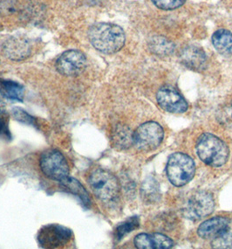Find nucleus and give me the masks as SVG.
<instances>
[{"label": "nucleus", "mask_w": 232, "mask_h": 249, "mask_svg": "<svg viewBox=\"0 0 232 249\" xmlns=\"http://www.w3.org/2000/svg\"><path fill=\"white\" fill-rule=\"evenodd\" d=\"M88 38L95 49L107 54L120 51L126 40L122 28L110 23L93 25L88 31Z\"/></svg>", "instance_id": "1"}, {"label": "nucleus", "mask_w": 232, "mask_h": 249, "mask_svg": "<svg viewBox=\"0 0 232 249\" xmlns=\"http://www.w3.org/2000/svg\"><path fill=\"white\" fill-rule=\"evenodd\" d=\"M198 157L212 167L224 165L229 159V148L220 138L211 133L202 134L197 143Z\"/></svg>", "instance_id": "2"}, {"label": "nucleus", "mask_w": 232, "mask_h": 249, "mask_svg": "<svg viewBox=\"0 0 232 249\" xmlns=\"http://www.w3.org/2000/svg\"><path fill=\"white\" fill-rule=\"evenodd\" d=\"M88 181L92 192L100 200L111 202L118 198L120 185L112 173L101 169H97L91 173Z\"/></svg>", "instance_id": "3"}, {"label": "nucleus", "mask_w": 232, "mask_h": 249, "mask_svg": "<svg viewBox=\"0 0 232 249\" xmlns=\"http://www.w3.org/2000/svg\"><path fill=\"white\" fill-rule=\"evenodd\" d=\"M196 165L193 159L183 153L171 155L167 163L168 179L176 186H182L193 178Z\"/></svg>", "instance_id": "4"}, {"label": "nucleus", "mask_w": 232, "mask_h": 249, "mask_svg": "<svg viewBox=\"0 0 232 249\" xmlns=\"http://www.w3.org/2000/svg\"><path fill=\"white\" fill-rule=\"evenodd\" d=\"M164 136V129L157 123L149 122L139 126L133 132V143L139 150L150 151L159 146Z\"/></svg>", "instance_id": "5"}, {"label": "nucleus", "mask_w": 232, "mask_h": 249, "mask_svg": "<svg viewBox=\"0 0 232 249\" xmlns=\"http://www.w3.org/2000/svg\"><path fill=\"white\" fill-rule=\"evenodd\" d=\"M40 169L52 180L61 181L69 177V165L64 156L56 150H48L40 158Z\"/></svg>", "instance_id": "6"}, {"label": "nucleus", "mask_w": 232, "mask_h": 249, "mask_svg": "<svg viewBox=\"0 0 232 249\" xmlns=\"http://www.w3.org/2000/svg\"><path fill=\"white\" fill-rule=\"evenodd\" d=\"M214 200L211 194L198 192L188 199L183 206V214L191 220H199L211 214L214 209Z\"/></svg>", "instance_id": "7"}, {"label": "nucleus", "mask_w": 232, "mask_h": 249, "mask_svg": "<svg viewBox=\"0 0 232 249\" xmlns=\"http://www.w3.org/2000/svg\"><path fill=\"white\" fill-rule=\"evenodd\" d=\"M73 236L71 230L60 225H48L38 234L39 245L45 249H57L68 244Z\"/></svg>", "instance_id": "8"}, {"label": "nucleus", "mask_w": 232, "mask_h": 249, "mask_svg": "<svg viewBox=\"0 0 232 249\" xmlns=\"http://www.w3.org/2000/svg\"><path fill=\"white\" fill-rule=\"evenodd\" d=\"M86 66V59L82 52L72 49L63 53L57 60L56 69L65 76H76L82 73Z\"/></svg>", "instance_id": "9"}, {"label": "nucleus", "mask_w": 232, "mask_h": 249, "mask_svg": "<svg viewBox=\"0 0 232 249\" xmlns=\"http://www.w3.org/2000/svg\"><path fill=\"white\" fill-rule=\"evenodd\" d=\"M156 99L161 107L169 113L180 114L188 109L187 102L172 87L162 88L156 95Z\"/></svg>", "instance_id": "10"}, {"label": "nucleus", "mask_w": 232, "mask_h": 249, "mask_svg": "<svg viewBox=\"0 0 232 249\" xmlns=\"http://www.w3.org/2000/svg\"><path fill=\"white\" fill-rule=\"evenodd\" d=\"M180 59L182 63L190 70L202 72L206 69V54L201 48L196 46H188L183 48L181 52Z\"/></svg>", "instance_id": "11"}, {"label": "nucleus", "mask_w": 232, "mask_h": 249, "mask_svg": "<svg viewBox=\"0 0 232 249\" xmlns=\"http://www.w3.org/2000/svg\"><path fill=\"white\" fill-rule=\"evenodd\" d=\"M133 242L139 249H168L174 245L168 237L162 233H141L134 238Z\"/></svg>", "instance_id": "12"}, {"label": "nucleus", "mask_w": 232, "mask_h": 249, "mask_svg": "<svg viewBox=\"0 0 232 249\" xmlns=\"http://www.w3.org/2000/svg\"><path fill=\"white\" fill-rule=\"evenodd\" d=\"M4 55L13 60H23L30 55V44L26 39L13 37L3 45Z\"/></svg>", "instance_id": "13"}, {"label": "nucleus", "mask_w": 232, "mask_h": 249, "mask_svg": "<svg viewBox=\"0 0 232 249\" xmlns=\"http://www.w3.org/2000/svg\"><path fill=\"white\" fill-rule=\"evenodd\" d=\"M229 221L230 220L224 217H215L208 219L198 228V234L202 239L214 240L224 231Z\"/></svg>", "instance_id": "14"}, {"label": "nucleus", "mask_w": 232, "mask_h": 249, "mask_svg": "<svg viewBox=\"0 0 232 249\" xmlns=\"http://www.w3.org/2000/svg\"><path fill=\"white\" fill-rule=\"evenodd\" d=\"M212 44L220 53L232 55V34L227 30L216 31L212 36Z\"/></svg>", "instance_id": "15"}, {"label": "nucleus", "mask_w": 232, "mask_h": 249, "mask_svg": "<svg viewBox=\"0 0 232 249\" xmlns=\"http://www.w3.org/2000/svg\"><path fill=\"white\" fill-rule=\"evenodd\" d=\"M60 185L63 189L76 195L77 197L81 198L84 206H88L90 205V198H89V195L87 194V192L82 186V184L79 181L76 180L75 178L67 177L63 180L60 181Z\"/></svg>", "instance_id": "16"}, {"label": "nucleus", "mask_w": 232, "mask_h": 249, "mask_svg": "<svg viewBox=\"0 0 232 249\" xmlns=\"http://www.w3.org/2000/svg\"><path fill=\"white\" fill-rule=\"evenodd\" d=\"M0 92L4 98L11 101L23 100L25 89L20 84L13 81H2L0 82Z\"/></svg>", "instance_id": "17"}, {"label": "nucleus", "mask_w": 232, "mask_h": 249, "mask_svg": "<svg viewBox=\"0 0 232 249\" xmlns=\"http://www.w3.org/2000/svg\"><path fill=\"white\" fill-rule=\"evenodd\" d=\"M113 142L116 148H129L133 143V133L128 127L118 125L113 133Z\"/></svg>", "instance_id": "18"}, {"label": "nucleus", "mask_w": 232, "mask_h": 249, "mask_svg": "<svg viewBox=\"0 0 232 249\" xmlns=\"http://www.w3.org/2000/svg\"><path fill=\"white\" fill-rule=\"evenodd\" d=\"M149 48L155 54L166 56L172 53L175 46L164 37H155L149 41Z\"/></svg>", "instance_id": "19"}, {"label": "nucleus", "mask_w": 232, "mask_h": 249, "mask_svg": "<svg viewBox=\"0 0 232 249\" xmlns=\"http://www.w3.org/2000/svg\"><path fill=\"white\" fill-rule=\"evenodd\" d=\"M142 197L148 203H154L157 201L159 198L160 190L159 185L157 181L154 178H148L144 183L142 184Z\"/></svg>", "instance_id": "20"}, {"label": "nucleus", "mask_w": 232, "mask_h": 249, "mask_svg": "<svg viewBox=\"0 0 232 249\" xmlns=\"http://www.w3.org/2000/svg\"><path fill=\"white\" fill-rule=\"evenodd\" d=\"M212 247L215 249H232V221H229L221 234L212 240Z\"/></svg>", "instance_id": "21"}, {"label": "nucleus", "mask_w": 232, "mask_h": 249, "mask_svg": "<svg viewBox=\"0 0 232 249\" xmlns=\"http://www.w3.org/2000/svg\"><path fill=\"white\" fill-rule=\"evenodd\" d=\"M138 226H139V219L136 217L130 218L123 223L120 224V226L117 227L115 232L116 240L120 241L127 233L133 231V229L137 228Z\"/></svg>", "instance_id": "22"}, {"label": "nucleus", "mask_w": 232, "mask_h": 249, "mask_svg": "<svg viewBox=\"0 0 232 249\" xmlns=\"http://www.w3.org/2000/svg\"><path fill=\"white\" fill-rule=\"evenodd\" d=\"M12 115L16 120L20 122L22 124H25L32 125L34 126L36 125L34 118L33 116H30L27 112L25 111L24 109H22L20 107H15L12 109Z\"/></svg>", "instance_id": "23"}, {"label": "nucleus", "mask_w": 232, "mask_h": 249, "mask_svg": "<svg viewBox=\"0 0 232 249\" xmlns=\"http://www.w3.org/2000/svg\"><path fill=\"white\" fill-rule=\"evenodd\" d=\"M217 120L219 121L221 124L228 129H232V103L223 107L217 116Z\"/></svg>", "instance_id": "24"}, {"label": "nucleus", "mask_w": 232, "mask_h": 249, "mask_svg": "<svg viewBox=\"0 0 232 249\" xmlns=\"http://www.w3.org/2000/svg\"><path fill=\"white\" fill-rule=\"evenodd\" d=\"M155 6L163 10H174L184 4L186 0H152Z\"/></svg>", "instance_id": "25"}, {"label": "nucleus", "mask_w": 232, "mask_h": 249, "mask_svg": "<svg viewBox=\"0 0 232 249\" xmlns=\"http://www.w3.org/2000/svg\"><path fill=\"white\" fill-rule=\"evenodd\" d=\"M8 125V117L5 116L4 112H0V138L6 140H10L12 138Z\"/></svg>", "instance_id": "26"}, {"label": "nucleus", "mask_w": 232, "mask_h": 249, "mask_svg": "<svg viewBox=\"0 0 232 249\" xmlns=\"http://www.w3.org/2000/svg\"><path fill=\"white\" fill-rule=\"evenodd\" d=\"M4 96L1 94L0 92V112H4Z\"/></svg>", "instance_id": "27"}]
</instances>
